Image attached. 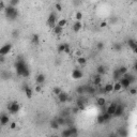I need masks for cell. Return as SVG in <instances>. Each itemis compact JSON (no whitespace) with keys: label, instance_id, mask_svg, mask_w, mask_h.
Listing matches in <instances>:
<instances>
[{"label":"cell","instance_id":"5b68a950","mask_svg":"<svg viewBox=\"0 0 137 137\" xmlns=\"http://www.w3.org/2000/svg\"><path fill=\"white\" fill-rule=\"evenodd\" d=\"M11 50H12V44L7 43V44H4L3 46L0 47V55H2V56H7Z\"/></svg>","mask_w":137,"mask_h":137},{"label":"cell","instance_id":"4fadbf2b","mask_svg":"<svg viewBox=\"0 0 137 137\" xmlns=\"http://www.w3.org/2000/svg\"><path fill=\"white\" fill-rule=\"evenodd\" d=\"M116 107H117V104H116V103H112V104H110V105H109V106L106 108V112H107V114H109L110 116H114L115 110H116Z\"/></svg>","mask_w":137,"mask_h":137},{"label":"cell","instance_id":"8992f818","mask_svg":"<svg viewBox=\"0 0 137 137\" xmlns=\"http://www.w3.org/2000/svg\"><path fill=\"white\" fill-rule=\"evenodd\" d=\"M119 83H120V85H121V87H122V89H129L131 87V81L129 80V79H126V78H124V77H121L120 79H119Z\"/></svg>","mask_w":137,"mask_h":137},{"label":"cell","instance_id":"f35d334b","mask_svg":"<svg viewBox=\"0 0 137 137\" xmlns=\"http://www.w3.org/2000/svg\"><path fill=\"white\" fill-rule=\"evenodd\" d=\"M75 18H76V21H80V19L83 18V13H81V12H76Z\"/></svg>","mask_w":137,"mask_h":137},{"label":"cell","instance_id":"ee69618b","mask_svg":"<svg viewBox=\"0 0 137 137\" xmlns=\"http://www.w3.org/2000/svg\"><path fill=\"white\" fill-rule=\"evenodd\" d=\"M34 91H35V92H42V91H43V86H41V85L37 86V87H35V89H34Z\"/></svg>","mask_w":137,"mask_h":137},{"label":"cell","instance_id":"d6a6232c","mask_svg":"<svg viewBox=\"0 0 137 137\" xmlns=\"http://www.w3.org/2000/svg\"><path fill=\"white\" fill-rule=\"evenodd\" d=\"M121 89H122V87H121L120 83H119V81H117L116 84L114 85V91H116V92H119Z\"/></svg>","mask_w":137,"mask_h":137},{"label":"cell","instance_id":"b9f144b4","mask_svg":"<svg viewBox=\"0 0 137 137\" xmlns=\"http://www.w3.org/2000/svg\"><path fill=\"white\" fill-rule=\"evenodd\" d=\"M98 123H99V124H103V123H105L104 118H103L102 115H100V116L98 117Z\"/></svg>","mask_w":137,"mask_h":137},{"label":"cell","instance_id":"277c9868","mask_svg":"<svg viewBox=\"0 0 137 137\" xmlns=\"http://www.w3.org/2000/svg\"><path fill=\"white\" fill-rule=\"evenodd\" d=\"M47 25H48V27L51 28V29L57 25V14L56 13L51 12L50 14L48 15V18H47Z\"/></svg>","mask_w":137,"mask_h":137},{"label":"cell","instance_id":"74e56055","mask_svg":"<svg viewBox=\"0 0 137 137\" xmlns=\"http://www.w3.org/2000/svg\"><path fill=\"white\" fill-rule=\"evenodd\" d=\"M104 43L103 42H99L98 44H96V48H98V50H102V49H104Z\"/></svg>","mask_w":137,"mask_h":137},{"label":"cell","instance_id":"db71d44e","mask_svg":"<svg viewBox=\"0 0 137 137\" xmlns=\"http://www.w3.org/2000/svg\"><path fill=\"white\" fill-rule=\"evenodd\" d=\"M79 112V109H78V107H75V108H73V112H74V114H76V112Z\"/></svg>","mask_w":137,"mask_h":137},{"label":"cell","instance_id":"60d3db41","mask_svg":"<svg viewBox=\"0 0 137 137\" xmlns=\"http://www.w3.org/2000/svg\"><path fill=\"white\" fill-rule=\"evenodd\" d=\"M64 47H65V44H60L58 46V51L59 53H64Z\"/></svg>","mask_w":137,"mask_h":137},{"label":"cell","instance_id":"e0dca14e","mask_svg":"<svg viewBox=\"0 0 137 137\" xmlns=\"http://www.w3.org/2000/svg\"><path fill=\"white\" fill-rule=\"evenodd\" d=\"M122 77H124V78H126V79H129V80L131 81V84H134L135 81H136V77L134 76L133 74H131V73H124V74L122 75Z\"/></svg>","mask_w":137,"mask_h":137},{"label":"cell","instance_id":"5bb4252c","mask_svg":"<svg viewBox=\"0 0 137 137\" xmlns=\"http://www.w3.org/2000/svg\"><path fill=\"white\" fill-rule=\"evenodd\" d=\"M84 90H85V93H86V94H94L95 91H96V89H95L93 86H89V85H87V86H84Z\"/></svg>","mask_w":137,"mask_h":137},{"label":"cell","instance_id":"f5cc1de1","mask_svg":"<svg viewBox=\"0 0 137 137\" xmlns=\"http://www.w3.org/2000/svg\"><path fill=\"white\" fill-rule=\"evenodd\" d=\"M5 56H2V55H0V63H3L5 61Z\"/></svg>","mask_w":137,"mask_h":137},{"label":"cell","instance_id":"4dcf8cb0","mask_svg":"<svg viewBox=\"0 0 137 137\" xmlns=\"http://www.w3.org/2000/svg\"><path fill=\"white\" fill-rule=\"evenodd\" d=\"M76 93L79 95L81 94H85V90H84V86H78L76 88Z\"/></svg>","mask_w":137,"mask_h":137},{"label":"cell","instance_id":"603a6c76","mask_svg":"<svg viewBox=\"0 0 137 137\" xmlns=\"http://www.w3.org/2000/svg\"><path fill=\"white\" fill-rule=\"evenodd\" d=\"M62 30H63V28H62V27H60V26H58V25H56L53 28L54 33H55V34H57V35L61 34V33H62Z\"/></svg>","mask_w":137,"mask_h":137},{"label":"cell","instance_id":"4316f807","mask_svg":"<svg viewBox=\"0 0 137 137\" xmlns=\"http://www.w3.org/2000/svg\"><path fill=\"white\" fill-rule=\"evenodd\" d=\"M77 63L80 65H86L87 63V59L85 58V57H77Z\"/></svg>","mask_w":137,"mask_h":137},{"label":"cell","instance_id":"9c48e42d","mask_svg":"<svg viewBox=\"0 0 137 137\" xmlns=\"http://www.w3.org/2000/svg\"><path fill=\"white\" fill-rule=\"evenodd\" d=\"M58 100H59L60 103H65V102H67V101H70V98H69L67 93L61 91V92L58 94Z\"/></svg>","mask_w":137,"mask_h":137},{"label":"cell","instance_id":"ffe728a7","mask_svg":"<svg viewBox=\"0 0 137 137\" xmlns=\"http://www.w3.org/2000/svg\"><path fill=\"white\" fill-rule=\"evenodd\" d=\"M114 91V85L112 84H106L104 86V92L105 93H110Z\"/></svg>","mask_w":137,"mask_h":137},{"label":"cell","instance_id":"1f68e13d","mask_svg":"<svg viewBox=\"0 0 137 137\" xmlns=\"http://www.w3.org/2000/svg\"><path fill=\"white\" fill-rule=\"evenodd\" d=\"M102 116H103V118H104V121H105V122H108V121L110 120V119H112V116H110L109 114H107L106 112H103Z\"/></svg>","mask_w":137,"mask_h":137},{"label":"cell","instance_id":"8fae6325","mask_svg":"<svg viewBox=\"0 0 137 137\" xmlns=\"http://www.w3.org/2000/svg\"><path fill=\"white\" fill-rule=\"evenodd\" d=\"M128 45L131 47V48H132L133 53H134V54H136V53H137V43H136V41H135V40H133V39H129V41H128Z\"/></svg>","mask_w":137,"mask_h":137},{"label":"cell","instance_id":"816d5d0a","mask_svg":"<svg viewBox=\"0 0 137 137\" xmlns=\"http://www.w3.org/2000/svg\"><path fill=\"white\" fill-rule=\"evenodd\" d=\"M100 27L101 28H105V27H107V23L106 21H102V23L100 24Z\"/></svg>","mask_w":137,"mask_h":137},{"label":"cell","instance_id":"836d02e7","mask_svg":"<svg viewBox=\"0 0 137 137\" xmlns=\"http://www.w3.org/2000/svg\"><path fill=\"white\" fill-rule=\"evenodd\" d=\"M56 120H57V122H58L59 125H64L65 124V119L63 118V117H59V118H57Z\"/></svg>","mask_w":137,"mask_h":137},{"label":"cell","instance_id":"ba28073f","mask_svg":"<svg viewBox=\"0 0 137 137\" xmlns=\"http://www.w3.org/2000/svg\"><path fill=\"white\" fill-rule=\"evenodd\" d=\"M123 114H124V106H123V105H121V104L117 105L114 116L115 117H121Z\"/></svg>","mask_w":137,"mask_h":137},{"label":"cell","instance_id":"6da1fadb","mask_svg":"<svg viewBox=\"0 0 137 137\" xmlns=\"http://www.w3.org/2000/svg\"><path fill=\"white\" fill-rule=\"evenodd\" d=\"M15 70H16L17 75L19 76H24V77H29L30 76V70H29L27 63L25 62L21 57H18L16 59V62H15Z\"/></svg>","mask_w":137,"mask_h":137},{"label":"cell","instance_id":"ac0fdd59","mask_svg":"<svg viewBox=\"0 0 137 137\" xmlns=\"http://www.w3.org/2000/svg\"><path fill=\"white\" fill-rule=\"evenodd\" d=\"M24 91H25V94H26V96H27L28 99L32 98V89H31L30 87H28L27 85H26V86L24 87Z\"/></svg>","mask_w":137,"mask_h":137},{"label":"cell","instance_id":"bcb514c9","mask_svg":"<svg viewBox=\"0 0 137 137\" xmlns=\"http://www.w3.org/2000/svg\"><path fill=\"white\" fill-rule=\"evenodd\" d=\"M71 51V48H70V46H69V44H65V47H64V53H66V54H69Z\"/></svg>","mask_w":137,"mask_h":137},{"label":"cell","instance_id":"7c38bea8","mask_svg":"<svg viewBox=\"0 0 137 137\" xmlns=\"http://www.w3.org/2000/svg\"><path fill=\"white\" fill-rule=\"evenodd\" d=\"M87 102V100H85L84 98H79L78 100L76 101V106L78 107L79 110H83L85 108V103Z\"/></svg>","mask_w":137,"mask_h":137},{"label":"cell","instance_id":"7402d4cb","mask_svg":"<svg viewBox=\"0 0 137 137\" xmlns=\"http://www.w3.org/2000/svg\"><path fill=\"white\" fill-rule=\"evenodd\" d=\"M121 77H122V74H121V73L119 72L118 69H117V70H115V71H114V74H112V78H114L116 81H118L119 79L121 78Z\"/></svg>","mask_w":137,"mask_h":137},{"label":"cell","instance_id":"7bdbcfd3","mask_svg":"<svg viewBox=\"0 0 137 137\" xmlns=\"http://www.w3.org/2000/svg\"><path fill=\"white\" fill-rule=\"evenodd\" d=\"M53 92H54V94H56V95H58V94H59V93H60V92H61V88H59V87H56V88H54Z\"/></svg>","mask_w":137,"mask_h":137},{"label":"cell","instance_id":"11a10c76","mask_svg":"<svg viewBox=\"0 0 137 137\" xmlns=\"http://www.w3.org/2000/svg\"><path fill=\"white\" fill-rule=\"evenodd\" d=\"M76 56L77 57H80L81 56V51H76Z\"/></svg>","mask_w":137,"mask_h":137},{"label":"cell","instance_id":"f1b7e54d","mask_svg":"<svg viewBox=\"0 0 137 137\" xmlns=\"http://www.w3.org/2000/svg\"><path fill=\"white\" fill-rule=\"evenodd\" d=\"M118 135L120 137H126L128 136V132L125 129H119L118 130Z\"/></svg>","mask_w":137,"mask_h":137},{"label":"cell","instance_id":"9f6ffc18","mask_svg":"<svg viewBox=\"0 0 137 137\" xmlns=\"http://www.w3.org/2000/svg\"><path fill=\"white\" fill-rule=\"evenodd\" d=\"M117 21H118V18H112V19H110V21H112V23H116Z\"/></svg>","mask_w":137,"mask_h":137},{"label":"cell","instance_id":"9a60e30c","mask_svg":"<svg viewBox=\"0 0 137 137\" xmlns=\"http://www.w3.org/2000/svg\"><path fill=\"white\" fill-rule=\"evenodd\" d=\"M46 80V77H45L44 74H37V77H35V81H37V85H43Z\"/></svg>","mask_w":137,"mask_h":137},{"label":"cell","instance_id":"d6986e66","mask_svg":"<svg viewBox=\"0 0 137 137\" xmlns=\"http://www.w3.org/2000/svg\"><path fill=\"white\" fill-rule=\"evenodd\" d=\"M101 83H102V77H101V75H95L94 77H93V86H100Z\"/></svg>","mask_w":137,"mask_h":137},{"label":"cell","instance_id":"484cf974","mask_svg":"<svg viewBox=\"0 0 137 137\" xmlns=\"http://www.w3.org/2000/svg\"><path fill=\"white\" fill-rule=\"evenodd\" d=\"M61 136H62V137H71V136H72L70 129L67 128V129H65V130H63L62 132H61Z\"/></svg>","mask_w":137,"mask_h":137},{"label":"cell","instance_id":"e575fe53","mask_svg":"<svg viewBox=\"0 0 137 137\" xmlns=\"http://www.w3.org/2000/svg\"><path fill=\"white\" fill-rule=\"evenodd\" d=\"M66 23H67L66 19H60V21H59L58 23H57V25L60 26V27H62V28H63V27H64V26L66 25Z\"/></svg>","mask_w":137,"mask_h":137},{"label":"cell","instance_id":"2e32d148","mask_svg":"<svg viewBox=\"0 0 137 137\" xmlns=\"http://www.w3.org/2000/svg\"><path fill=\"white\" fill-rule=\"evenodd\" d=\"M81 28H83V24L80 23V21H76L73 24V31L74 32H79Z\"/></svg>","mask_w":137,"mask_h":137},{"label":"cell","instance_id":"d4e9b609","mask_svg":"<svg viewBox=\"0 0 137 137\" xmlns=\"http://www.w3.org/2000/svg\"><path fill=\"white\" fill-rule=\"evenodd\" d=\"M96 104L99 105V106H104L105 104H106V100H105V98H103V96H100V98L96 99Z\"/></svg>","mask_w":137,"mask_h":137},{"label":"cell","instance_id":"3957f363","mask_svg":"<svg viewBox=\"0 0 137 137\" xmlns=\"http://www.w3.org/2000/svg\"><path fill=\"white\" fill-rule=\"evenodd\" d=\"M7 108H8V110H9L10 114L15 115V114H17V112H19L21 106H19V104L16 102V101H14V102H10L9 104H8Z\"/></svg>","mask_w":137,"mask_h":137},{"label":"cell","instance_id":"8d00e7d4","mask_svg":"<svg viewBox=\"0 0 137 137\" xmlns=\"http://www.w3.org/2000/svg\"><path fill=\"white\" fill-rule=\"evenodd\" d=\"M121 48H122V46H121L120 43H115V44H114V49L116 51H120Z\"/></svg>","mask_w":137,"mask_h":137},{"label":"cell","instance_id":"30bf717a","mask_svg":"<svg viewBox=\"0 0 137 137\" xmlns=\"http://www.w3.org/2000/svg\"><path fill=\"white\" fill-rule=\"evenodd\" d=\"M10 122V119H9V116L5 114H1L0 115V125H7V124H9Z\"/></svg>","mask_w":137,"mask_h":137},{"label":"cell","instance_id":"f546056e","mask_svg":"<svg viewBox=\"0 0 137 137\" xmlns=\"http://www.w3.org/2000/svg\"><path fill=\"white\" fill-rule=\"evenodd\" d=\"M69 129H70V131H71V134H72V136H75V135L78 134V131H77V129L75 128V126L70 125V126H69Z\"/></svg>","mask_w":137,"mask_h":137},{"label":"cell","instance_id":"ab89813d","mask_svg":"<svg viewBox=\"0 0 137 137\" xmlns=\"http://www.w3.org/2000/svg\"><path fill=\"white\" fill-rule=\"evenodd\" d=\"M18 3L19 0H10V5H12V7H16Z\"/></svg>","mask_w":137,"mask_h":137},{"label":"cell","instance_id":"d590c367","mask_svg":"<svg viewBox=\"0 0 137 137\" xmlns=\"http://www.w3.org/2000/svg\"><path fill=\"white\" fill-rule=\"evenodd\" d=\"M118 70H119V72H120L121 74L123 75V74H124V73H126V72H128V67H126V66H124V65H122V66H120V67H119Z\"/></svg>","mask_w":137,"mask_h":137},{"label":"cell","instance_id":"681fc988","mask_svg":"<svg viewBox=\"0 0 137 137\" xmlns=\"http://www.w3.org/2000/svg\"><path fill=\"white\" fill-rule=\"evenodd\" d=\"M5 9V4L3 1H0V11H2V10Z\"/></svg>","mask_w":137,"mask_h":137},{"label":"cell","instance_id":"7a4b0ae2","mask_svg":"<svg viewBox=\"0 0 137 137\" xmlns=\"http://www.w3.org/2000/svg\"><path fill=\"white\" fill-rule=\"evenodd\" d=\"M4 14L9 21H15V19L18 17V11L15 7H12V5H8L4 9Z\"/></svg>","mask_w":137,"mask_h":137},{"label":"cell","instance_id":"83f0119b","mask_svg":"<svg viewBox=\"0 0 137 137\" xmlns=\"http://www.w3.org/2000/svg\"><path fill=\"white\" fill-rule=\"evenodd\" d=\"M59 126H60V125L58 124V122H57L56 119H54V120L50 121V128L51 129H54V130H58Z\"/></svg>","mask_w":137,"mask_h":137},{"label":"cell","instance_id":"7dc6e473","mask_svg":"<svg viewBox=\"0 0 137 137\" xmlns=\"http://www.w3.org/2000/svg\"><path fill=\"white\" fill-rule=\"evenodd\" d=\"M130 93L132 95H135L137 93V90H136V88H130Z\"/></svg>","mask_w":137,"mask_h":137},{"label":"cell","instance_id":"cb8c5ba5","mask_svg":"<svg viewBox=\"0 0 137 137\" xmlns=\"http://www.w3.org/2000/svg\"><path fill=\"white\" fill-rule=\"evenodd\" d=\"M96 72H98L99 75H104L105 73H106V67H105L104 65H99V66L96 67Z\"/></svg>","mask_w":137,"mask_h":137},{"label":"cell","instance_id":"44dd1931","mask_svg":"<svg viewBox=\"0 0 137 137\" xmlns=\"http://www.w3.org/2000/svg\"><path fill=\"white\" fill-rule=\"evenodd\" d=\"M31 43L34 45H37L40 43V37L39 34H37V33H34V34H32V37H31Z\"/></svg>","mask_w":137,"mask_h":137},{"label":"cell","instance_id":"f6af8a7d","mask_svg":"<svg viewBox=\"0 0 137 137\" xmlns=\"http://www.w3.org/2000/svg\"><path fill=\"white\" fill-rule=\"evenodd\" d=\"M55 8H56V10L58 12H61L62 11V5L60 4V3H56V4H55Z\"/></svg>","mask_w":137,"mask_h":137},{"label":"cell","instance_id":"f907efd6","mask_svg":"<svg viewBox=\"0 0 137 137\" xmlns=\"http://www.w3.org/2000/svg\"><path fill=\"white\" fill-rule=\"evenodd\" d=\"M10 129H11V130H15V129H16V123L12 122L11 124H10Z\"/></svg>","mask_w":137,"mask_h":137},{"label":"cell","instance_id":"c3c4849f","mask_svg":"<svg viewBox=\"0 0 137 137\" xmlns=\"http://www.w3.org/2000/svg\"><path fill=\"white\" fill-rule=\"evenodd\" d=\"M18 30H14L13 32H12V37H18Z\"/></svg>","mask_w":137,"mask_h":137},{"label":"cell","instance_id":"52a82bcc","mask_svg":"<svg viewBox=\"0 0 137 137\" xmlns=\"http://www.w3.org/2000/svg\"><path fill=\"white\" fill-rule=\"evenodd\" d=\"M83 76H84V74H83L81 70H79V69H74V70H73V72H72V78L73 79H81Z\"/></svg>","mask_w":137,"mask_h":137}]
</instances>
